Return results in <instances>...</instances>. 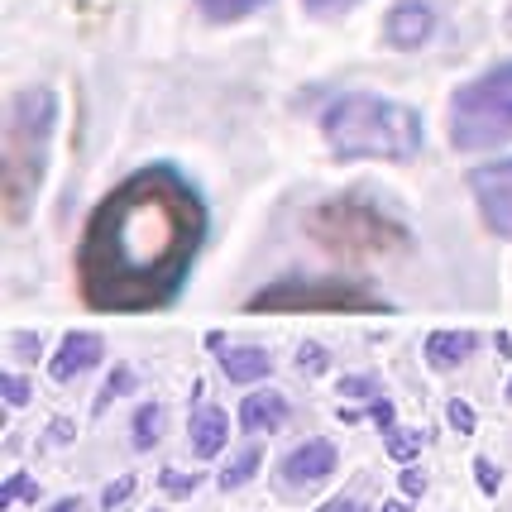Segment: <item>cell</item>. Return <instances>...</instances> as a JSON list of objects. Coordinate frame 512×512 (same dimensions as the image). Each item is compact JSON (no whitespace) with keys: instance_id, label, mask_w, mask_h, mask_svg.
I'll return each mask as SVG.
<instances>
[{"instance_id":"6da1fadb","label":"cell","mask_w":512,"mask_h":512,"mask_svg":"<svg viewBox=\"0 0 512 512\" xmlns=\"http://www.w3.org/2000/svg\"><path fill=\"white\" fill-rule=\"evenodd\" d=\"M211 211L192 182L168 163H149L111 187L77 240V297L91 312H158L173 307L206 245Z\"/></svg>"},{"instance_id":"7a4b0ae2","label":"cell","mask_w":512,"mask_h":512,"mask_svg":"<svg viewBox=\"0 0 512 512\" xmlns=\"http://www.w3.org/2000/svg\"><path fill=\"white\" fill-rule=\"evenodd\" d=\"M321 134L331 144V158L359 163V158H379V163H412L422 154L426 130L422 115L379 91H345L321 111Z\"/></svg>"},{"instance_id":"3957f363","label":"cell","mask_w":512,"mask_h":512,"mask_svg":"<svg viewBox=\"0 0 512 512\" xmlns=\"http://www.w3.org/2000/svg\"><path fill=\"white\" fill-rule=\"evenodd\" d=\"M53 125H58V91L29 87L10 101L5 111V149H0V192H5V221L20 225L29 206L39 197L48 163V144H53Z\"/></svg>"},{"instance_id":"277c9868","label":"cell","mask_w":512,"mask_h":512,"mask_svg":"<svg viewBox=\"0 0 512 512\" xmlns=\"http://www.w3.org/2000/svg\"><path fill=\"white\" fill-rule=\"evenodd\" d=\"M307 235L335 259H383V254H402L412 245L407 225L388 216L364 192H340V197L316 201L307 211Z\"/></svg>"},{"instance_id":"5b68a950","label":"cell","mask_w":512,"mask_h":512,"mask_svg":"<svg viewBox=\"0 0 512 512\" xmlns=\"http://www.w3.org/2000/svg\"><path fill=\"white\" fill-rule=\"evenodd\" d=\"M512 139V63L489 67L450 96V144L455 149H498Z\"/></svg>"},{"instance_id":"8992f818","label":"cell","mask_w":512,"mask_h":512,"mask_svg":"<svg viewBox=\"0 0 512 512\" xmlns=\"http://www.w3.org/2000/svg\"><path fill=\"white\" fill-rule=\"evenodd\" d=\"M249 316L264 312H393V302H379V292L350 278H278L268 288L249 292Z\"/></svg>"},{"instance_id":"52a82bcc","label":"cell","mask_w":512,"mask_h":512,"mask_svg":"<svg viewBox=\"0 0 512 512\" xmlns=\"http://www.w3.org/2000/svg\"><path fill=\"white\" fill-rule=\"evenodd\" d=\"M474 206L498 240H512V158H493L469 173Z\"/></svg>"},{"instance_id":"ba28073f","label":"cell","mask_w":512,"mask_h":512,"mask_svg":"<svg viewBox=\"0 0 512 512\" xmlns=\"http://www.w3.org/2000/svg\"><path fill=\"white\" fill-rule=\"evenodd\" d=\"M331 469H335V446L316 436V441H302L297 450H288L278 474H283V484H288V489H297V484L307 489V484H321Z\"/></svg>"},{"instance_id":"9c48e42d","label":"cell","mask_w":512,"mask_h":512,"mask_svg":"<svg viewBox=\"0 0 512 512\" xmlns=\"http://www.w3.org/2000/svg\"><path fill=\"white\" fill-rule=\"evenodd\" d=\"M101 355H106L101 335H96V331H72L63 345H58V355H53V364H48V374H53V383H72L77 374L96 369V364H101Z\"/></svg>"},{"instance_id":"30bf717a","label":"cell","mask_w":512,"mask_h":512,"mask_svg":"<svg viewBox=\"0 0 512 512\" xmlns=\"http://www.w3.org/2000/svg\"><path fill=\"white\" fill-rule=\"evenodd\" d=\"M431 29H436V15H431V5H422V0H402V5H393V15H388V24H383V34H388V44L393 48H422L426 39H431Z\"/></svg>"},{"instance_id":"8fae6325","label":"cell","mask_w":512,"mask_h":512,"mask_svg":"<svg viewBox=\"0 0 512 512\" xmlns=\"http://www.w3.org/2000/svg\"><path fill=\"white\" fill-rule=\"evenodd\" d=\"M288 398L278 393V388H259V393H249L240 402V426H245L249 436H259V431H278V426L288 422Z\"/></svg>"},{"instance_id":"7c38bea8","label":"cell","mask_w":512,"mask_h":512,"mask_svg":"<svg viewBox=\"0 0 512 512\" xmlns=\"http://www.w3.org/2000/svg\"><path fill=\"white\" fill-rule=\"evenodd\" d=\"M216 364H221V374L230 383H259V379H268V369H273L268 350H259V345H221V350H216Z\"/></svg>"},{"instance_id":"4fadbf2b","label":"cell","mask_w":512,"mask_h":512,"mask_svg":"<svg viewBox=\"0 0 512 512\" xmlns=\"http://www.w3.org/2000/svg\"><path fill=\"white\" fill-rule=\"evenodd\" d=\"M479 350V335L474 331H431L426 335V364L431 369H455V364H465L469 355Z\"/></svg>"},{"instance_id":"5bb4252c","label":"cell","mask_w":512,"mask_h":512,"mask_svg":"<svg viewBox=\"0 0 512 512\" xmlns=\"http://www.w3.org/2000/svg\"><path fill=\"white\" fill-rule=\"evenodd\" d=\"M225 441H230L225 407H197V417H192V450H197L201 460H211V455L225 450Z\"/></svg>"},{"instance_id":"9a60e30c","label":"cell","mask_w":512,"mask_h":512,"mask_svg":"<svg viewBox=\"0 0 512 512\" xmlns=\"http://www.w3.org/2000/svg\"><path fill=\"white\" fill-rule=\"evenodd\" d=\"M268 0H197V10L206 15L211 24H235V20H249L254 10H264Z\"/></svg>"},{"instance_id":"2e32d148","label":"cell","mask_w":512,"mask_h":512,"mask_svg":"<svg viewBox=\"0 0 512 512\" xmlns=\"http://www.w3.org/2000/svg\"><path fill=\"white\" fill-rule=\"evenodd\" d=\"M259 465H264V450H259V446H245L240 455H235V460H230V465L221 469V489L230 493V489H240V484H249V479L259 474Z\"/></svg>"},{"instance_id":"e0dca14e","label":"cell","mask_w":512,"mask_h":512,"mask_svg":"<svg viewBox=\"0 0 512 512\" xmlns=\"http://www.w3.org/2000/svg\"><path fill=\"white\" fill-rule=\"evenodd\" d=\"M134 450H149L158 446V436H163V407L158 402H144L139 412H134Z\"/></svg>"},{"instance_id":"ac0fdd59","label":"cell","mask_w":512,"mask_h":512,"mask_svg":"<svg viewBox=\"0 0 512 512\" xmlns=\"http://www.w3.org/2000/svg\"><path fill=\"white\" fill-rule=\"evenodd\" d=\"M134 383H139V379H134V369H130V364H115V369H111V379H106V388L96 393V417H101V412H106V407H111L115 398H125V393L134 388Z\"/></svg>"},{"instance_id":"d6986e66","label":"cell","mask_w":512,"mask_h":512,"mask_svg":"<svg viewBox=\"0 0 512 512\" xmlns=\"http://www.w3.org/2000/svg\"><path fill=\"white\" fill-rule=\"evenodd\" d=\"M422 431H388V455L398 460V465H412L417 460V450H422Z\"/></svg>"},{"instance_id":"ffe728a7","label":"cell","mask_w":512,"mask_h":512,"mask_svg":"<svg viewBox=\"0 0 512 512\" xmlns=\"http://www.w3.org/2000/svg\"><path fill=\"white\" fill-rule=\"evenodd\" d=\"M158 484H163V493H168V498H192V493H197V484H201V474H178V469H163V474H158Z\"/></svg>"},{"instance_id":"44dd1931","label":"cell","mask_w":512,"mask_h":512,"mask_svg":"<svg viewBox=\"0 0 512 512\" xmlns=\"http://www.w3.org/2000/svg\"><path fill=\"white\" fill-rule=\"evenodd\" d=\"M20 498H39V484H34L29 474H10L5 489H0V508H10V503H20Z\"/></svg>"},{"instance_id":"7402d4cb","label":"cell","mask_w":512,"mask_h":512,"mask_svg":"<svg viewBox=\"0 0 512 512\" xmlns=\"http://www.w3.org/2000/svg\"><path fill=\"white\" fill-rule=\"evenodd\" d=\"M340 398H379V379L374 374H350V379H340Z\"/></svg>"},{"instance_id":"603a6c76","label":"cell","mask_w":512,"mask_h":512,"mask_svg":"<svg viewBox=\"0 0 512 512\" xmlns=\"http://www.w3.org/2000/svg\"><path fill=\"white\" fill-rule=\"evenodd\" d=\"M0 393H5V407H24L34 388H29V379H24V374H5V379H0Z\"/></svg>"},{"instance_id":"cb8c5ba5","label":"cell","mask_w":512,"mask_h":512,"mask_svg":"<svg viewBox=\"0 0 512 512\" xmlns=\"http://www.w3.org/2000/svg\"><path fill=\"white\" fill-rule=\"evenodd\" d=\"M130 493H134V474H120L115 484H106V493H101V508L115 512L120 503H125V498H130Z\"/></svg>"},{"instance_id":"d4e9b609","label":"cell","mask_w":512,"mask_h":512,"mask_svg":"<svg viewBox=\"0 0 512 512\" xmlns=\"http://www.w3.org/2000/svg\"><path fill=\"white\" fill-rule=\"evenodd\" d=\"M446 422L455 426L460 436H469V431H474V407H469V402H460V398H450L446 402Z\"/></svg>"},{"instance_id":"484cf974","label":"cell","mask_w":512,"mask_h":512,"mask_svg":"<svg viewBox=\"0 0 512 512\" xmlns=\"http://www.w3.org/2000/svg\"><path fill=\"white\" fill-rule=\"evenodd\" d=\"M393 417H398V412H393V402H388V398H374V402H369V422L379 426L383 436H388V431H398V422H393Z\"/></svg>"},{"instance_id":"4316f807","label":"cell","mask_w":512,"mask_h":512,"mask_svg":"<svg viewBox=\"0 0 512 512\" xmlns=\"http://www.w3.org/2000/svg\"><path fill=\"white\" fill-rule=\"evenodd\" d=\"M474 479H479V489L489 493H498V484H503V474H498V465H493V460H484V455H479V460H474Z\"/></svg>"},{"instance_id":"83f0119b","label":"cell","mask_w":512,"mask_h":512,"mask_svg":"<svg viewBox=\"0 0 512 512\" xmlns=\"http://www.w3.org/2000/svg\"><path fill=\"white\" fill-rule=\"evenodd\" d=\"M359 0H307V10H312L316 20H335V15H345V10H355Z\"/></svg>"},{"instance_id":"f1b7e54d","label":"cell","mask_w":512,"mask_h":512,"mask_svg":"<svg viewBox=\"0 0 512 512\" xmlns=\"http://www.w3.org/2000/svg\"><path fill=\"white\" fill-rule=\"evenodd\" d=\"M398 484H402V493H407V498H422V493H426V474H422V469H402Z\"/></svg>"},{"instance_id":"f546056e","label":"cell","mask_w":512,"mask_h":512,"mask_svg":"<svg viewBox=\"0 0 512 512\" xmlns=\"http://www.w3.org/2000/svg\"><path fill=\"white\" fill-rule=\"evenodd\" d=\"M297 369H307V374H321V369H326V355H321V350H297Z\"/></svg>"},{"instance_id":"4dcf8cb0","label":"cell","mask_w":512,"mask_h":512,"mask_svg":"<svg viewBox=\"0 0 512 512\" xmlns=\"http://www.w3.org/2000/svg\"><path fill=\"white\" fill-rule=\"evenodd\" d=\"M15 355L39 359V335H15Z\"/></svg>"},{"instance_id":"1f68e13d","label":"cell","mask_w":512,"mask_h":512,"mask_svg":"<svg viewBox=\"0 0 512 512\" xmlns=\"http://www.w3.org/2000/svg\"><path fill=\"white\" fill-rule=\"evenodd\" d=\"M316 512H369V508H359L355 498H331L326 508H316Z\"/></svg>"},{"instance_id":"d6a6232c","label":"cell","mask_w":512,"mask_h":512,"mask_svg":"<svg viewBox=\"0 0 512 512\" xmlns=\"http://www.w3.org/2000/svg\"><path fill=\"white\" fill-rule=\"evenodd\" d=\"M77 508H82L77 498H63V503H53V508H48V512H77Z\"/></svg>"},{"instance_id":"836d02e7","label":"cell","mask_w":512,"mask_h":512,"mask_svg":"<svg viewBox=\"0 0 512 512\" xmlns=\"http://www.w3.org/2000/svg\"><path fill=\"white\" fill-rule=\"evenodd\" d=\"M383 512H407V508H402V503H388V508H383Z\"/></svg>"},{"instance_id":"e575fe53","label":"cell","mask_w":512,"mask_h":512,"mask_svg":"<svg viewBox=\"0 0 512 512\" xmlns=\"http://www.w3.org/2000/svg\"><path fill=\"white\" fill-rule=\"evenodd\" d=\"M508 402H512V379H508Z\"/></svg>"},{"instance_id":"d590c367","label":"cell","mask_w":512,"mask_h":512,"mask_svg":"<svg viewBox=\"0 0 512 512\" xmlns=\"http://www.w3.org/2000/svg\"><path fill=\"white\" fill-rule=\"evenodd\" d=\"M154 512H158V508H154Z\"/></svg>"}]
</instances>
